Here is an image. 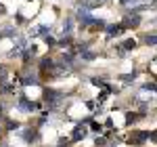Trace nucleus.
Returning a JSON list of instances; mask_svg holds the SVG:
<instances>
[{
	"mask_svg": "<svg viewBox=\"0 0 157 147\" xmlns=\"http://www.w3.org/2000/svg\"><path fill=\"white\" fill-rule=\"evenodd\" d=\"M121 25H109L107 27V32H109V36H117V34H121Z\"/></svg>",
	"mask_w": 157,
	"mask_h": 147,
	"instance_id": "obj_8",
	"label": "nucleus"
},
{
	"mask_svg": "<svg viewBox=\"0 0 157 147\" xmlns=\"http://www.w3.org/2000/svg\"><path fill=\"white\" fill-rule=\"evenodd\" d=\"M63 97H65L63 93H57V90H52V88H48V90H44V101L48 103L50 107H55V105H57V103H59V101H61Z\"/></svg>",
	"mask_w": 157,
	"mask_h": 147,
	"instance_id": "obj_1",
	"label": "nucleus"
},
{
	"mask_svg": "<svg viewBox=\"0 0 157 147\" xmlns=\"http://www.w3.org/2000/svg\"><path fill=\"white\" fill-rule=\"evenodd\" d=\"M143 90H145V93H153V90H155V84H153V82H151V84L143 86Z\"/></svg>",
	"mask_w": 157,
	"mask_h": 147,
	"instance_id": "obj_16",
	"label": "nucleus"
},
{
	"mask_svg": "<svg viewBox=\"0 0 157 147\" xmlns=\"http://www.w3.org/2000/svg\"><path fill=\"white\" fill-rule=\"evenodd\" d=\"M97 2H103V0H97Z\"/></svg>",
	"mask_w": 157,
	"mask_h": 147,
	"instance_id": "obj_23",
	"label": "nucleus"
},
{
	"mask_svg": "<svg viewBox=\"0 0 157 147\" xmlns=\"http://www.w3.org/2000/svg\"><path fill=\"white\" fill-rule=\"evenodd\" d=\"M121 49H124V50H128V49H134V40H126Z\"/></svg>",
	"mask_w": 157,
	"mask_h": 147,
	"instance_id": "obj_13",
	"label": "nucleus"
},
{
	"mask_svg": "<svg viewBox=\"0 0 157 147\" xmlns=\"http://www.w3.org/2000/svg\"><path fill=\"white\" fill-rule=\"evenodd\" d=\"M44 42H46L48 46H52V44H57V40H55V38H50V36H46V38H44Z\"/></svg>",
	"mask_w": 157,
	"mask_h": 147,
	"instance_id": "obj_18",
	"label": "nucleus"
},
{
	"mask_svg": "<svg viewBox=\"0 0 157 147\" xmlns=\"http://www.w3.org/2000/svg\"><path fill=\"white\" fill-rule=\"evenodd\" d=\"M69 42H71V38H69V36H65V38H63V40L59 42V44H61V46H67Z\"/></svg>",
	"mask_w": 157,
	"mask_h": 147,
	"instance_id": "obj_19",
	"label": "nucleus"
},
{
	"mask_svg": "<svg viewBox=\"0 0 157 147\" xmlns=\"http://www.w3.org/2000/svg\"><path fill=\"white\" fill-rule=\"evenodd\" d=\"M136 118H138L136 113H126V124H132L134 120H136Z\"/></svg>",
	"mask_w": 157,
	"mask_h": 147,
	"instance_id": "obj_11",
	"label": "nucleus"
},
{
	"mask_svg": "<svg viewBox=\"0 0 157 147\" xmlns=\"http://www.w3.org/2000/svg\"><path fill=\"white\" fill-rule=\"evenodd\" d=\"M94 143H97V147H105V145H107V139H103V137H97V141H94Z\"/></svg>",
	"mask_w": 157,
	"mask_h": 147,
	"instance_id": "obj_12",
	"label": "nucleus"
},
{
	"mask_svg": "<svg viewBox=\"0 0 157 147\" xmlns=\"http://www.w3.org/2000/svg\"><path fill=\"white\" fill-rule=\"evenodd\" d=\"M138 21H140V19H138L136 15H134V17H126L121 27H136V25H138Z\"/></svg>",
	"mask_w": 157,
	"mask_h": 147,
	"instance_id": "obj_6",
	"label": "nucleus"
},
{
	"mask_svg": "<svg viewBox=\"0 0 157 147\" xmlns=\"http://www.w3.org/2000/svg\"><path fill=\"white\" fill-rule=\"evenodd\" d=\"M69 32H71V21H67L63 25V34H69Z\"/></svg>",
	"mask_w": 157,
	"mask_h": 147,
	"instance_id": "obj_17",
	"label": "nucleus"
},
{
	"mask_svg": "<svg viewBox=\"0 0 157 147\" xmlns=\"http://www.w3.org/2000/svg\"><path fill=\"white\" fill-rule=\"evenodd\" d=\"M82 59L90 61V59H94V55H92V53H88V50H84V53H82Z\"/></svg>",
	"mask_w": 157,
	"mask_h": 147,
	"instance_id": "obj_14",
	"label": "nucleus"
},
{
	"mask_svg": "<svg viewBox=\"0 0 157 147\" xmlns=\"http://www.w3.org/2000/svg\"><path fill=\"white\" fill-rule=\"evenodd\" d=\"M4 82H6V72L0 70V84H4Z\"/></svg>",
	"mask_w": 157,
	"mask_h": 147,
	"instance_id": "obj_20",
	"label": "nucleus"
},
{
	"mask_svg": "<svg viewBox=\"0 0 157 147\" xmlns=\"http://www.w3.org/2000/svg\"><path fill=\"white\" fill-rule=\"evenodd\" d=\"M0 38H15V27H4L0 32Z\"/></svg>",
	"mask_w": 157,
	"mask_h": 147,
	"instance_id": "obj_7",
	"label": "nucleus"
},
{
	"mask_svg": "<svg viewBox=\"0 0 157 147\" xmlns=\"http://www.w3.org/2000/svg\"><path fill=\"white\" fill-rule=\"evenodd\" d=\"M92 130H94V133H101V124H98V122H92Z\"/></svg>",
	"mask_w": 157,
	"mask_h": 147,
	"instance_id": "obj_21",
	"label": "nucleus"
},
{
	"mask_svg": "<svg viewBox=\"0 0 157 147\" xmlns=\"http://www.w3.org/2000/svg\"><path fill=\"white\" fill-rule=\"evenodd\" d=\"M147 44H151V46H155V34H151V36H147V40H145Z\"/></svg>",
	"mask_w": 157,
	"mask_h": 147,
	"instance_id": "obj_15",
	"label": "nucleus"
},
{
	"mask_svg": "<svg viewBox=\"0 0 157 147\" xmlns=\"http://www.w3.org/2000/svg\"><path fill=\"white\" fill-rule=\"evenodd\" d=\"M134 78H136V74H126V76H121V80H124V82H132V80H134Z\"/></svg>",
	"mask_w": 157,
	"mask_h": 147,
	"instance_id": "obj_10",
	"label": "nucleus"
},
{
	"mask_svg": "<svg viewBox=\"0 0 157 147\" xmlns=\"http://www.w3.org/2000/svg\"><path fill=\"white\" fill-rule=\"evenodd\" d=\"M147 139H149V133L138 130V133H132V135L128 137V141H126V143H130V145H143Z\"/></svg>",
	"mask_w": 157,
	"mask_h": 147,
	"instance_id": "obj_2",
	"label": "nucleus"
},
{
	"mask_svg": "<svg viewBox=\"0 0 157 147\" xmlns=\"http://www.w3.org/2000/svg\"><path fill=\"white\" fill-rule=\"evenodd\" d=\"M84 135H86V130H84V126L82 124H78L75 128H73V135H71V143H75V141H80V139H84Z\"/></svg>",
	"mask_w": 157,
	"mask_h": 147,
	"instance_id": "obj_4",
	"label": "nucleus"
},
{
	"mask_svg": "<svg viewBox=\"0 0 157 147\" xmlns=\"http://www.w3.org/2000/svg\"><path fill=\"white\" fill-rule=\"evenodd\" d=\"M23 139L29 143V139H34V130H32V128H29V130H23Z\"/></svg>",
	"mask_w": 157,
	"mask_h": 147,
	"instance_id": "obj_9",
	"label": "nucleus"
},
{
	"mask_svg": "<svg viewBox=\"0 0 157 147\" xmlns=\"http://www.w3.org/2000/svg\"><path fill=\"white\" fill-rule=\"evenodd\" d=\"M121 2H124V4H126V2H130V0H121Z\"/></svg>",
	"mask_w": 157,
	"mask_h": 147,
	"instance_id": "obj_22",
	"label": "nucleus"
},
{
	"mask_svg": "<svg viewBox=\"0 0 157 147\" xmlns=\"http://www.w3.org/2000/svg\"><path fill=\"white\" fill-rule=\"evenodd\" d=\"M17 107H19L21 111H34V109H36V103L27 101V99L21 95V97H19V103H17Z\"/></svg>",
	"mask_w": 157,
	"mask_h": 147,
	"instance_id": "obj_3",
	"label": "nucleus"
},
{
	"mask_svg": "<svg viewBox=\"0 0 157 147\" xmlns=\"http://www.w3.org/2000/svg\"><path fill=\"white\" fill-rule=\"evenodd\" d=\"M25 44H27V40H25V38H17V46H15V49L9 53V57H15V55H19V50L25 49Z\"/></svg>",
	"mask_w": 157,
	"mask_h": 147,
	"instance_id": "obj_5",
	"label": "nucleus"
}]
</instances>
